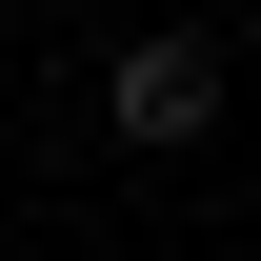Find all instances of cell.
<instances>
[{"mask_svg": "<svg viewBox=\"0 0 261 261\" xmlns=\"http://www.w3.org/2000/svg\"><path fill=\"white\" fill-rule=\"evenodd\" d=\"M100 121L121 141H201L221 121V61H201V40H121V61H100Z\"/></svg>", "mask_w": 261, "mask_h": 261, "instance_id": "obj_1", "label": "cell"}]
</instances>
